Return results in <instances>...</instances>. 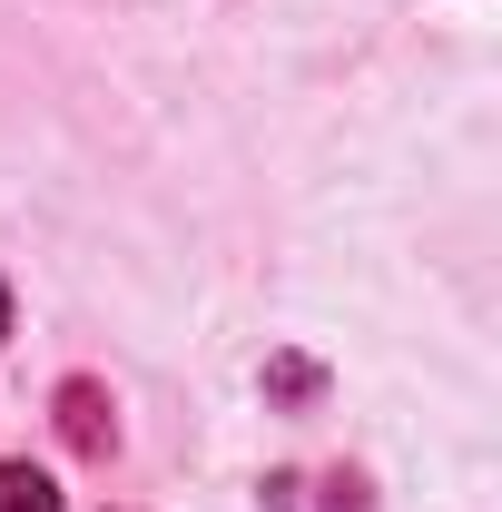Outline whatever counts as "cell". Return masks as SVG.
Returning a JSON list of instances; mask_svg holds the SVG:
<instances>
[{"label": "cell", "instance_id": "1", "mask_svg": "<svg viewBox=\"0 0 502 512\" xmlns=\"http://www.w3.org/2000/svg\"><path fill=\"white\" fill-rule=\"evenodd\" d=\"M60 434H69V453L109 463V444H119V404H109L89 375H69V384H60Z\"/></svg>", "mask_w": 502, "mask_h": 512}, {"label": "cell", "instance_id": "2", "mask_svg": "<svg viewBox=\"0 0 502 512\" xmlns=\"http://www.w3.org/2000/svg\"><path fill=\"white\" fill-rule=\"evenodd\" d=\"M0 512H60L50 473H30V463H0Z\"/></svg>", "mask_w": 502, "mask_h": 512}, {"label": "cell", "instance_id": "3", "mask_svg": "<svg viewBox=\"0 0 502 512\" xmlns=\"http://www.w3.org/2000/svg\"><path fill=\"white\" fill-rule=\"evenodd\" d=\"M0 335H10V296H0Z\"/></svg>", "mask_w": 502, "mask_h": 512}]
</instances>
